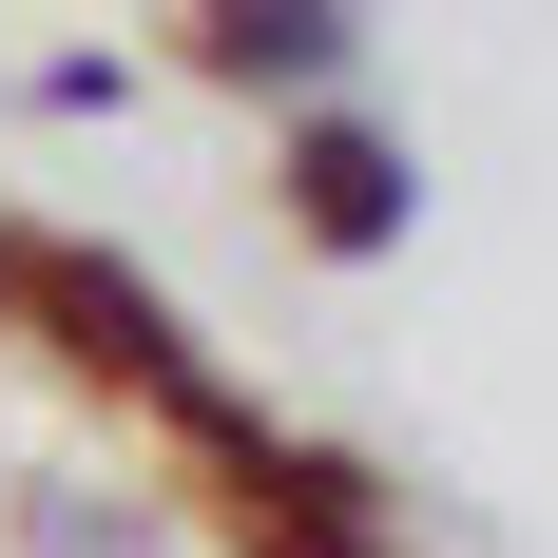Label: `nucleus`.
<instances>
[{"label":"nucleus","instance_id":"nucleus-1","mask_svg":"<svg viewBox=\"0 0 558 558\" xmlns=\"http://www.w3.org/2000/svg\"><path fill=\"white\" fill-rule=\"evenodd\" d=\"M289 193L328 213V251H386L404 231V155L366 135V116H308V135H289Z\"/></svg>","mask_w":558,"mask_h":558},{"label":"nucleus","instance_id":"nucleus-2","mask_svg":"<svg viewBox=\"0 0 558 558\" xmlns=\"http://www.w3.org/2000/svg\"><path fill=\"white\" fill-rule=\"evenodd\" d=\"M213 58H231V77H270V97H308V116H328V77H347V20H213Z\"/></svg>","mask_w":558,"mask_h":558}]
</instances>
